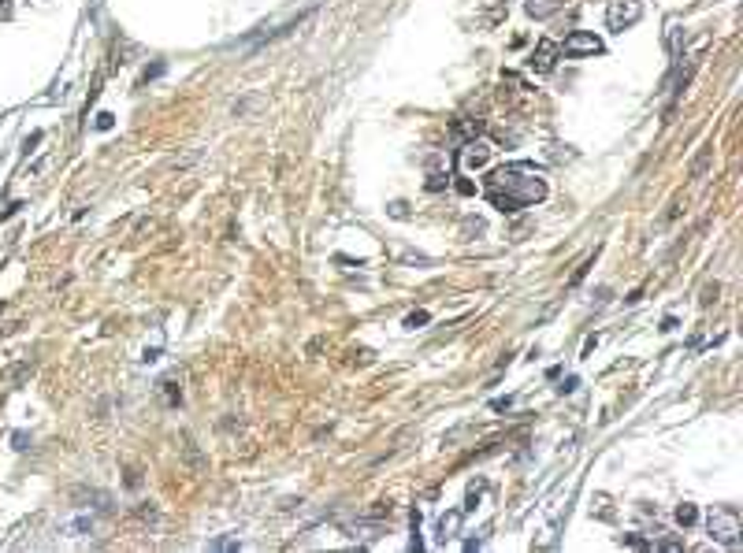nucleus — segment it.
<instances>
[{
  "mask_svg": "<svg viewBox=\"0 0 743 553\" xmlns=\"http://www.w3.org/2000/svg\"><path fill=\"white\" fill-rule=\"evenodd\" d=\"M479 494H483V483H472V487H469V497H464V509H476Z\"/></svg>",
  "mask_w": 743,
  "mask_h": 553,
  "instance_id": "nucleus-14",
  "label": "nucleus"
},
{
  "mask_svg": "<svg viewBox=\"0 0 743 553\" xmlns=\"http://www.w3.org/2000/svg\"><path fill=\"white\" fill-rule=\"evenodd\" d=\"M483 193H487L491 208H498L502 215H513L547 197V178L543 168H535V163H506V168H494L487 175Z\"/></svg>",
  "mask_w": 743,
  "mask_h": 553,
  "instance_id": "nucleus-1",
  "label": "nucleus"
},
{
  "mask_svg": "<svg viewBox=\"0 0 743 553\" xmlns=\"http://www.w3.org/2000/svg\"><path fill=\"white\" fill-rule=\"evenodd\" d=\"M111 123H116V116H111V112H101V116H97V131H111Z\"/></svg>",
  "mask_w": 743,
  "mask_h": 553,
  "instance_id": "nucleus-17",
  "label": "nucleus"
},
{
  "mask_svg": "<svg viewBox=\"0 0 743 553\" xmlns=\"http://www.w3.org/2000/svg\"><path fill=\"white\" fill-rule=\"evenodd\" d=\"M0 308H4V305H0Z\"/></svg>",
  "mask_w": 743,
  "mask_h": 553,
  "instance_id": "nucleus-23",
  "label": "nucleus"
},
{
  "mask_svg": "<svg viewBox=\"0 0 743 553\" xmlns=\"http://www.w3.org/2000/svg\"><path fill=\"white\" fill-rule=\"evenodd\" d=\"M491 145L483 141V138H469L457 149V171H479V168H487L491 163Z\"/></svg>",
  "mask_w": 743,
  "mask_h": 553,
  "instance_id": "nucleus-5",
  "label": "nucleus"
},
{
  "mask_svg": "<svg viewBox=\"0 0 743 553\" xmlns=\"http://www.w3.org/2000/svg\"><path fill=\"white\" fill-rule=\"evenodd\" d=\"M238 546V539H216L212 542V549H234Z\"/></svg>",
  "mask_w": 743,
  "mask_h": 553,
  "instance_id": "nucleus-20",
  "label": "nucleus"
},
{
  "mask_svg": "<svg viewBox=\"0 0 743 553\" xmlns=\"http://www.w3.org/2000/svg\"><path fill=\"white\" fill-rule=\"evenodd\" d=\"M442 186H446V175H439V171H432V175H427V190H432V193H439Z\"/></svg>",
  "mask_w": 743,
  "mask_h": 553,
  "instance_id": "nucleus-15",
  "label": "nucleus"
},
{
  "mask_svg": "<svg viewBox=\"0 0 743 553\" xmlns=\"http://www.w3.org/2000/svg\"><path fill=\"white\" fill-rule=\"evenodd\" d=\"M509 405H513V397H494V401H491V409H494V412H506Z\"/></svg>",
  "mask_w": 743,
  "mask_h": 553,
  "instance_id": "nucleus-19",
  "label": "nucleus"
},
{
  "mask_svg": "<svg viewBox=\"0 0 743 553\" xmlns=\"http://www.w3.org/2000/svg\"><path fill=\"white\" fill-rule=\"evenodd\" d=\"M457 134H461L464 141H469V138H479V134H483V119H461V123H457Z\"/></svg>",
  "mask_w": 743,
  "mask_h": 553,
  "instance_id": "nucleus-10",
  "label": "nucleus"
},
{
  "mask_svg": "<svg viewBox=\"0 0 743 553\" xmlns=\"http://www.w3.org/2000/svg\"><path fill=\"white\" fill-rule=\"evenodd\" d=\"M457 527H461V512L454 509V512H446L442 520H439V539H442V542H446V539H454Z\"/></svg>",
  "mask_w": 743,
  "mask_h": 553,
  "instance_id": "nucleus-8",
  "label": "nucleus"
},
{
  "mask_svg": "<svg viewBox=\"0 0 743 553\" xmlns=\"http://www.w3.org/2000/svg\"><path fill=\"white\" fill-rule=\"evenodd\" d=\"M11 442H15V450H26V442H30V438H26V431H19Z\"/></svg>",
  "mask_w": 743,
  "mask_h": 553,
  "instance_id": "nucleus-22",
  "label": "nucleus"
},
{
  "mask_svg": "<svg viewBox=\"0 0 743 553\" xmlns=\"http://www.w3.org/2000/svg\"><path fill=\"white\" fill-rule=\"evenodd\" d=\"M677 524H680V527H695V524H699V509L687 505V502L677 505Z\"/></svg>",
  "mask_w": 743,
  "mask_h": 553,
  "instance_id": "nucleus-9",
  "label": "nucleus"
},
{
  "mask_svg": "<svg viewBox=\"0 0 743 553\" xmlns=\"http://www.w3.org/2000/svg\"><path fill=\"white\" fill-rule=\"evenodd\" d=\"M639 19H643V4H639V0H609V4H606V26L613 34H624Z\"/></svg>",
  "mask_w": 743,
  "mask_h": 553,
  "instance_id": "nucleus-3",
  "label": "nucleus"
},
{
  "mask_svg": "<svg viewBox=\"0 0 743 553\" xmlns=\"http://www.w3.org/2000/svg\"><path fill=\"white\" fill-rule=\"evenodd\" d=\"M427 320H432V312L417 308V312H409V316H405V323H402V327H405V330H417V327H424Z\"/></svg>",
  "mask_w": 743,
  "mask_h": 553,
  "instance_id": "nucleus-11",
  "label": "nucleus"
},
{
  "mask_svg": "<svg viewBox=\"0 0 743 553\" xmlns=\"http://www.w3.org/2000/svg\"><path fill=\"white\" fill-rule=\"evenodd\" d=\"M576 386H580V379H576V375H569V379H565L562 386H557V394H572Z\"/></svg>",
  "mask_w": 743,
  "mask_h": 553,
  "instance_id": "nucleus-18",
  "label": "nucleus"
},
{
  "mask_svg": "<svg viewBox=\"0 0 743 553\" xmlns=\"http://www.w3.org/2000/svg\"><path fill=\"white\" fill-rule=\"evenodd\" d=\"M562 52L572 56V60H584V56H602L606 45H602V38H594L591 30H572L569 38L562 41Z\"/></svg>",
  "mask_w": 743,
  "mask_h": 553,
  "instance_id": "nucleus-4",
  "label": "nucleus"
},
{
  "mask_svg": "<svg viewBox=\"0 0 743 553\" xmlns=\"http://www.w3.org/2000/svg\"><path fill=\"white\" fill-rule=\"evenodd\" d=\"M557 56H562V45L550 41V38H543V41L535 45V52L528 56V71H535V75H550L554 64H557Z\"/></svg>",
  "mask_w": 743,
  "mask_h": 553,
  "instance_id": "nucleus-6",
  "label": "nucleus"
},
{
  "mask_svg": "<svg viewBox=\"0 0 743 553\" xmlns=\"http://www.w3.org/2000/svg\"><path fill=\"white\" fill-rule=\"evenodd\" d=\"M524 11L532 19H550V15L562 11V0H524Z\"/></svg>",
  "mask_w": 743,
  "mask_h": 553,
  "instance_id": "nucleus-7",
  "label": "nucleus"
},
{
  "mask_svg": "<svg viewBox=\"0 0 743 553\" xmlns=\"http://www.w3.org/2000/svg\"><path fill=\"white\" fill-rule=\"evenodd\" d=\"M457 182H454V190L461 193V197H476V182L472 178H464V175H454Z\"/></svg>",
  "mask_w": 743,
  "mask_h": 553,
  "instance_id": "nucleus-13",
  "label": "nucleus"
},
{
  "mask_svg": "<svg viewBox=\"0 0 743 553\" xmlns=\"http://www.w3.org/2000/svg\"><path fill=\"white\" fill-rule=\"evenodd\" d=\"M156 75H164V64H153V67H149V71H145V75H141V78L149 82V78H156Z\"/></svg>",
  "mask_w": 743,
  "mask_h": 553,
  "instance_id": "nucleus-21",
  "label": "nucleus"
},
{
  "mask_svg": "<svg viewBox=\"0 0 743 553\" xmlns=\"http://www.w3.org/2000/svg\"><path fill=\"white\" fill-rule=\"evenodd\" d=\"M706 531H710V539L721 542V546H739L743 539V516L736 505H717L710 509V516H706Z\"/></svg>",
  "mask_w": 743,
  "mask_h": 553,
  "instance_id": "nucleus-2",
  "label": "nucleus"
},
{
  "mask_svg": "<svg viewBox=\"0 0 743 553\" xmlns=\"http://www.w3.org/2000/svg\"><path fill=\"white\" fill-rule=\"evenodd\" d=\"M624 546H632V549H650V542L639 539V534H624Z\"/></svg>",
  "mask_w": 743,
  "mask_h": 553,
  "instance_id": "nucleus-16",
  "label": "nucleus"
},
{
  "mask_svg": "<svg viewBox=\"0 0 743 553\" xmlns=\"http://www.w3.org/2000/svg\"><path fill=\"white\" fill-rule=\"evenodd\" d=\"M160 386H164V394H167V405H171V409H175V405L182 401V390L175 386V379H164Z\"/></svg>",
  "mask_w": 743,
  "mask_h": 553,
  "instance_id": "nucleus-12",
  "label": "nucleus"
}]
</instances>
